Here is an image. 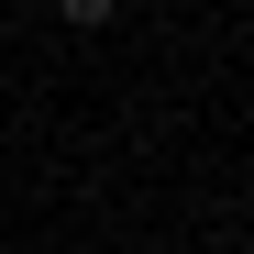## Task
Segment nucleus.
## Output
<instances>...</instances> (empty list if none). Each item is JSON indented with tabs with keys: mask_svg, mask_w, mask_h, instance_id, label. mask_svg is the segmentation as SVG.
<instances>
[{
	"mask_svg": "<svg viewBox=\"0 0 254 254\" xmlns=\"http://www.w3.org/2000/svg\"><path fill=\"white\" fill-rule=\"evenodd\" d=\"M111 11H122V0H56V22H77V33H100Z\"/></svg>",
	"mask_w": 254,
	"mask_h": 254,
	"instance_id": "f257e3e1",
	"label": "nucleus"
}]
</instances>
